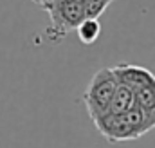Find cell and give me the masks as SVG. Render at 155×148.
Returning a JSON list of instances; mask_svg holds the SVG:
<instances>
[{
	"mask_svg": "<svg viewBox=\"0 0 155 148\" xmlns=\"http://www.w3.org/2000/svg\"><path fill=\"white\" fill-rule=\"evenodd\" d=\"M116 87L117 79L112 72V69H107V67L99 69L92 76V79H90V83L83 94V103H85L87 112H88L92 121L108 112Z\"/></svg>",
	"mask_w": 155,
	"mask_h": 148,
	"instance_id": "3",
	"label": "cell"
},
{
	"mask_svg": "<svg viewBox=\"0 0 155 148\" xmlns=\"http://www.w3.org/2000/svg\"><path fill=\"white\" fill-rule=\"evenodd\" d=\"M31 2H35V4H38L40 7H43V5H45V4H49L51 0H31Z\"/></svg>",
	"mask_w": 155,
	"mask_h": 148,
	"instance_id": "9",
	"label": "cell"
},
{
	"mask_svg": "<svg viewBox=\"0 0 155 148\" xmlns=\"http://www.w3.org/2000/svg\"><path fill=\"white\" fill-rule=\"evenodd\" d=\"M76 31L83 45H92L101 35V24L97 18H83L76 27Z\"/></svg>",
	"mask_w": 155,
	"mask_h": 148,
	"instance_id": "7",
	"label": "cell"
},
{
	"mask_svg": "<svg viewBox=\"0 0 155 148\" xmlns=\"http://www.w3.org/2000/svg\"><path fill=\"white\" fill-rule=\"evenodd\" d=\"M99 134L107 137L110 143H121V141H134L141 136L148 134L155 128V119L144 116L137 107L123 114H110L97 117L92 121Z\"/></svg>",
	"mask_w": 155,
	"mask_h": 148,
	"instance_id": "1",
	"label": "cell"
},
{
	"mask_svg": "<svg viewBox=\"0 0 155 148\" xmlns=\"http://www.w3.org/2000/svg\"><path fill=\"white\" fill-rule=\"evenodd\" d=\"M41 9L51 16V25L47 27V36L58 43L71 31H76L79 22L85 18V7L81 0H51Z\"/></svg>",
	"mask_w": 155,
	"mask_h": 148,
	"instance_id": "2",
	"label": "cell"
},
{
	"mask_svg": "<svg viewBox=\"0 0 155 148\" xmlns=\"http://www.w3.org/2000/svg\"><path fill=\"white\" fill-rule=\"evenodd\" d=\"M134 99H135V107L144 116L155 119V85L135 90L134 92Z\"/></svg>",
	"mask_w": 155,
	"mask_h": 148,
	"instance_id": "6",
	"label": "cell"
},
{
	"mask_svg": "<svg viewBox=\"0 0 155 148\" xmlns=\"http://www.w3.org/2000/svg\"><path fill=\"white\" fill-rule=\"evenodd\" d=\"M135 107V99H134V90L123 83H117L116 92H114V98H112V103H110V114H123V112H128Z\"/></svg>",
	"mask_w": 155,
	"mask_h": 148,
	"instance_id": "5",
	"label": "cell"
},
{
	"mask_svg": "<svg viewBox=\"0 0 155 148\" xmlns=\"http://www.w3.org/2000/svg\"><path fill=\"white\" fill-rule=\"evenodd\" d=\"M110 4L112 0H83L85 18H97Z\"/></svg>",
	"mask_w": 155,
	"mask_h": 148,
	"instance_id": "8",
	"label": "cell"
},
{
	"mask_svg": "<svg viewBox=\"0 0 155 148\" xmlns=\"http://www.w3.org/2000/svg\"><path fill=\"white\" fill-rule=\"evenodd\" d=\"M112 72L116 76L117 83H123L126 87H130L134 92L144 87L155 85V74L141 65H134V63H117L116 67H112Z\"/></svg>",
	"mask_w": 155,
	"mask_h": 148,
	"instance_id": "4",
	"label": "cell"
}]
</instances>
